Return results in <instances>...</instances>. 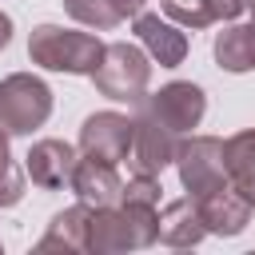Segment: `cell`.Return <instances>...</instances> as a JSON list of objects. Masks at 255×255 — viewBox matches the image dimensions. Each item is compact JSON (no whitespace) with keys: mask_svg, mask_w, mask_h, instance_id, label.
<instances>
[{"mask_svg":"<svg viewBox=\"0 0 255 255\" xmlns=\"http://www.w3.org/2000/svg\"><path fill=\"white\" fill-rule=\"evenodd\" d=\"M159 207L143 203H116V207H92L88 211V251L112 255V251H139L155 243Z\"/></svg>","mask_w":255,"mask_h":255,"instance_id":"1","label":"cell"},{"mask_svg":"<svg viewBox=\"0 0 255 255\" xmlns=\"http://www.w3.org/2000/svg\"><path fill=\"white\" fill-rule=\"evenodd\" d=\"M104 40L92 32L60 28V24H36L28 36V60L48 68V72H68V76H92L104 60Z\"/></svg>","mask_w":255,"mask_h":255,"instance_id":"2","label":"cell"},{"mask_svg":"<svg viewBox=\"0 0 255 255\" xmlns=\"http://www.w3.org/2000/svg\"><path fill=\"white\" fill-rule=\"evenodd\" d=\"M92 84L108 100L139 104L147 84H151V56L143 48H135V44H108L100 68L92 72Z\"/></svg>","mask_w":255,"mask_h":255,"instance_id":"3","label":"cell"},{"mask_svg":"<svg viewBox=\"0 0 255 255\" xmlns=\"http://www.w3.org/2000/svg\"><path fill=\"white\" fill-rule=\"evenodd\" d=\"M48 116H52V88L40 76L16 72L0 80V128L8 135H28L44 128Z\"/></svg>","mask_w":255,"mask_h":255,"instance_id":"4","label":"cell"},{"mask_svg":"<svg viewBox=\"0 0 255 255\" xmlns=\"http://www.w3.org/2000/svg\"><path fill=\"white\" fill-rule=\"evenodd\" d=\"M175 171H179V183L187 187L191 199L215 191V187H227V163H223V139L215 135H191L183 143H175Z\"/></svg>","mask_w":255,"mask_h":255,"instance_id":"5","label":"cell"},{"mask_svg":"<svg viewBox=\"0 0 255 255\" xmlns=\"http://www.w3.org/2000/svg\"><path fill=\"white\" fill-rule=\"evenodd\" d=\"M139 112L179 135V131L199 128V120H203V112H207V96H203V88L191 84V80H171V84H163L155 96H143V100H139Z\"/></svg>","mask_w":255,"mask_h":255,"instance_id":"6","label":"cell"},{"mask_svg":"<svg viewBox=\"0 0 255 255\" xmlns=\"http://www.w3.org/2000/svg\"><path fill=\"white\" fill-rule=\"evenodd\" d=\"M131 135H135V120L124 112H92L80 128V151L104 163H120L131 151Z\"/></svg>","mask_w":255,"mask_h":255,"instance_id":"7","label":"cell"},{"mask_svg":"<svg viewBox=\"0 0 255 255\" xmlns=\"http://www.w3.org/2000/svg\"><path fill=\"white\" fill-rule=\"evenodd\" d=\"M131 167L143 175H159L171 159H175V131H167L163 124H155L151 116H135V135H131Z\"/></svg>","mask_w":255,"mask_h":255,"instance_id":"8","label":"cell"},{"mask_svg":"<svg viewBox=\"0 0 255 255\" xmlns=\"http://www.w3.org/2000/svg\"><path fill=\"white\" fill-rule=\"evenodd\" d=\"M24 159H28L24 163L28 167V179L36 187L56 191V187L72 183V171H76V147L72 143H64V139H40V143L28 147Z\"/></svg>","mask_w":255,"mask_h":255,"instance_id":"9","label":"cell"},{"mask_svg":"<svg viewBox=\"0 0 255 255\" xmlns=\"http://www.w3.org/2000/svg\"><path fill=\"white\" fill-rule=\"evenodd\" d=\"M72 191L88 207H116L120 203V191H124V179L116 175V163H104V159L84 155V159H76Z\"/></svg>","mask_w":255,"mask_h":255,"instance_id":"10","label":"cell"},{"mask_svg":"<svg viewBox=\"0 0 255 255\" xmlns=\"http://www.w3.org/2000/svg\"><path fill=\"white\" fill-rule=\"evenodd\" d=\"M195 207H199L203 227H207L211 235H239V231L251 223V211H255L231 183H227V187H215V191H207V195H199Z\"/></svg>","mask_w":255,"mask_h":255,"instance_id":"11","label":"cell"},{"mask_svg":"<svg viewBox=\"0 0 255 255\" xmlns=\"http://www.w3.org/2000/svg\"><path fill=\"white\" fill-rule=\"evenodd\" d=\"M135 36L147 48V56L159 60V68H179L183 56H187V36L179 32V24H167V20L151 16V12L135 16Z\"/></svg>","mask_w":255,"mask_h":255,"instance_id":"12","label":"cell"},{"mask_svg":"<svg viewBox=\"0 0 255 255\" xmlns=\"http://www.w3.org/2000/svg\"><path fill=\"white\" fill-rule=\"evenodd\" d=\"M207 227H203V215L195 207V199H171L163 211H159V223H155V239L167 243V247H195L203 243Z\"/></svg>","mask_w":255,"mask_h":255,"instance_id":"13","label":"cell"},{"mask_svg":"<svg viewBox=\"0 0 255 255\" xmlns=\"http://www.w3.org/2000/svg\"><path fill=\"white\" fill-rule=\"evenodd\" d=\"M223 163H227V183L255 207V128H243L231 139H223Z\"/></svg>","mask_w":255,"mask_h":255,"instance_id":"14","label":"cell"},{"mask_svg":"<svg viewBox=\"0 0 255 255\" xmlns=\"http://www.w3.org/2000/svg\"><path fill=\"white\" fill-rule=\"evenodd\" d=\"M88 211H92L88 203L56 211L36 251H88Z\"/></svg>","mask_w":255,"mask_h":255,"instance_id":"15","label":"cell"},{"mask_svg":"<svg viewBox=\"0 0 255 255\" xmlns=\"http://www.w3.org/2000/svg\"><path fill=\"white\" fill-rule=\"evenodd\" d=\"M215 64L223 72H255V16L247 24H231L215 36Z\"/></svg>","mask_w":255,"mask_h":255,"instance_id":"16","label":"cell"},{"mask_svg":"<svg viewBox=\"0 0 255 255\" xmlns=\"http://www.w3.org/2000/svg\"><path fill=\"white\" fill-rule=\"evenodd\" d=\"M64 8H68L72 20H80L88 28H100V32L120 24V12L112 8V0H64Z\"/></svg>","mask_w":255,"mask_h":255,"instance_id":"17","label":"cell"},{"mask_svg":"<svg viewBox=\"0 0 255 255\" xmlns=\"http://www.w3.org/2000/svg\"><path fill=\"white\" fill-rule=\"evenodd\" d=\"M159 4H163L167 20H175L179 28H207V24H215L211 12H207V0H159Z\"/></svg>","mask_w":255,"mask_h":255,"instance_id":"18","label":"cell"},{"mask_svg":"<svg viewBox=\"0 0 255 255\" xmlns=\"http://www.w3.org/2000/svg\"><path fill=\"white\" fill-rule=\"evenodd\" d=\"M159 175H143V171H135L128 183H124V191H120V203H143V207H159Z\"/></svg>","mask_w":255,"mask_h":255,"instance_id":"19","label":"cell"},{"mask_svg":"<svg viewBox=\"0 0 255 255\" xmlns=\"http://www.w3.org/2000/svg\"><path fill=\"white\" fill-rule=\"evenodd\" d=\"M20 199H24V175L16 167H8L0 175V207H16Z\"/></svg>","mask_w":255,"mask_h":255,"instance_id":"20","label":"cell"},{"mask_svg":"<svg viewBox=\"0 0 255 255\" xmlns=\"http://www.w3.org/2000/svg\"><path fill=\"white\" fill-rule=\"evenodd\" d=\"M207 12H211V20H235L239 12H243V0H207Z\"/></svg>","mask_w":255,"mask_h":255,"instance_id":"21","label":"cell"},{"mask_svg":"<svg viewBox=\"0 0 255 255\" xmlns=\"http://www.w3.org/2000/svg\"><path fill=\"white\" fill-rule=\"evenodd\" d=\"M143 4H147V0H112V8L120 12V20H128V16H139V12H143Z\"/></svg>","mask_w":255,"mask_h":255,"instance_id":"22","label":"cell"},{"mask_svg":"<svg viewBox=\"0 0 255 255\" xmlns=\"http://www.w3.org/2000/svg\"><path fill=\"white\" fill-rule=\"evenodd\" d=\"M12 167V147H8V131L0 128V175Z\"/></svg>","mask_w":255,"mask_h":255,"instance_id":"23","label":"cell"},{"mask_svg":"<svg viewBox=\"0 0 255 255\" xmlns=\"http://www.w3.org/2000/svg\"><path fill=\"white\" fill-rule=\"evenodd\" d=\"M12 44V16L8 12H0V52Z\"/></svg>","mask_w":255,"mask_h":255,"instance_id":"24","label":"cell"},{"mask_svg":"<svg viewBox=\"0 0 255 255\" xmlns=\"http://www.w3.org/2000/svg\"><path fill=\"white\" fill-rule=\"evenodd\" d=\"M243 8H251V16H255V0H243Z\"/></svg>","mask_w":255,"mask_h":255,"instance_id":"25","label":"cell"}]
</instances>
